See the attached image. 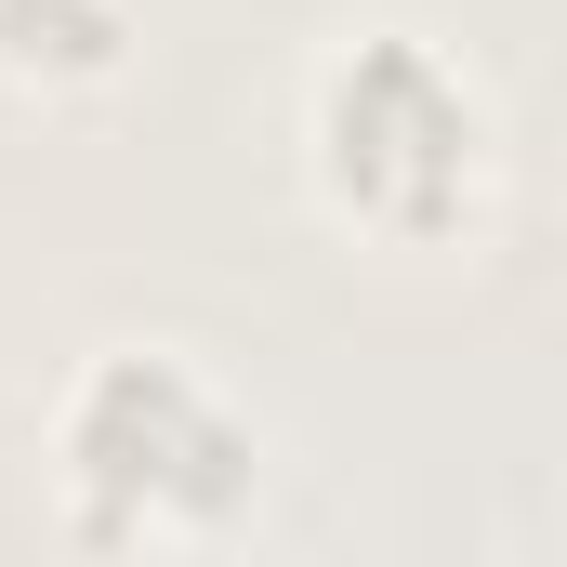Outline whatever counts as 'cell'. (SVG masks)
<instances>
[{
    "label": "cell",
    "instance_id": "obj_2",
    "mask_svg": "<svg viewBox=\"0 0 567 567\" xmlns=\"http://www.w3.org/2000/svg\"><path fill=\"white\" fill-rule=\"evenodd\" d=\"M53 528L80 555H212L265 502V423L185 343H93L53 383Z\"/></svg>",
    "mask_w": 567,
    "mask_h": 567
},
{
    "label": "cell",
    "instance_id": "obj_1",
    "mask_svg": "<svg viewBox=\"0 0 567 567\" xmlns=\"http://www.w3.org/2000/svg\"><path fill=\"white\" fill-rule=\"evenodd\" d=\"M290 145H303V198L370 251H475V225L502 198L488 80L435 27H396V13L317 40V66L290 93Z\"/></svg>",
    "mask_w": 567,
    "mask_h": 567
},
{
    "label": "cell",
    "instance_id": "obj_3",
    "mask_svg": "<svg viewBox=\"0 0 567 567\" xmlns=\"http://www.w3.org/2000/svg\"><path fill=\"white\" fill-rule=\"evenodd\" d=\"M133 66V0H0V80L66 106Z\"/></svg>",
    "mask_w": 567,
    "mask_h": 567
}]
</instances>
